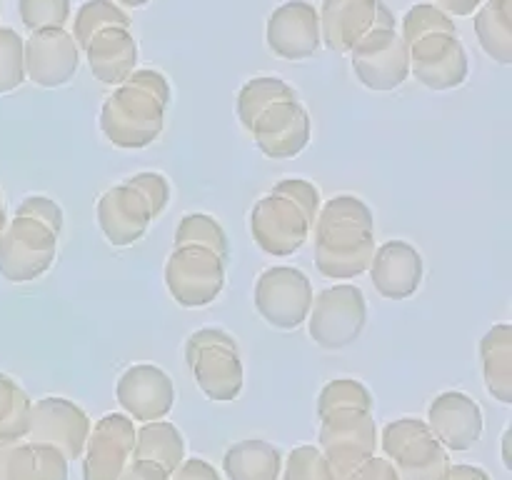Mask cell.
<instances>
[{
    "instance_id": "cell-1",
    "label": "cell",
    "mask_w": 512,
    "mask_h": 480,
    "mask_svg": "<svg viewBox=\"0 0 512 480\" xmlns=\"http://www.w3.org/2000/svg\"><path fill=\"white\" fill-rule=\"evenodd\" d=\"M315 265L330 280H350L370 268L375 253L373 210L358 195H335L315 218Z\"/></svg>"
},
{
    "instance_id": "cell-2",
    "label": "cell",
    "mask_w": 512,
    "mask_h": 480,
    "mask_svg": "<svg viewBox=\"0 0 512 480\" xmlns=\"http://www.w3.org/2000/svg\"><path fill=\"white\" fill-rule=\"evenodd\" d=\"M403 43L410 70L430 90L460 88L468 78V55L453 20L435 5H415L405 13Z\"/></svg>"
},
{
    "instance_id": "cell-3",
    "label": "cell",
    "mask_w": 512,
    "mask_h": 480,
    "mask_svg": "<svg viewBox=\"0 0 512 480\" xmlns=\"http://www.w3.org/2000/svg\"><path fill=\"white\" fill-rule=\"evenodd\" d=\"M170 85L158 70L130 73L105 100L100 110V130L118 148H145L163 133Z\"/></svg>"
},
{
    "instance_id": "cell-4",
    "label": "cell",
    "mask_w": 512,
    "mask_h": 480,
    "mask_svg": "<svg viewBox=\"0 0 512 480\" xmlns=\"http://www.w3.org/2000/svg\"><path fill=\"white\" fill-rule=\"evenodd\" d=\"M185 360L198 388L210 400L230 403L243 390V358L235 338L225 330H195L185 343Z\"/></svg>"
},
{
    "instance_id": "cell-5",
    "label": "cell",
    "mask_w": 512,
    "mask_h": 480,
    "mask_svg": "<svg viewBox=\"0 0 512 480\" xmlns=\"http://www.w3.org/2000/svg\"><path fill=\"white\" fill-rule=\"evenodd\" d=\"M380 445L400 480H443L453 465L448 450L420 418H398L385 425Z\"/></svg>"
},
{
    "instance_id": "cell-6",
    "label": "cell",
    "mask_w": 512,
    "mask_h": 480,
    "mask_svg": "<svg viewBox=\"0 0 512 480\" xmlns=\"http://www.w3.org/2000/svg\"><path fill=\"white\" fill-rule=\"evenodd\" d=\"M320 420L323 423L318 448L323 450L335 480H343L350 470L373 458L378 450V425L370 410L338 408L325 413Z\"/></svg>"
},
{
    "instance_id": "cell-7",
    "label": "cell",
    "mask_w": 512,
    "mask_h": 480,
    "mask_svg": "<svg viewBox=\"0 0 512 480\" xmlns=\"http://www.w3.org/2000/svg\"><path fill=\"white\" fill-rule=\"evenodd\" d=\"M310 338L325 350H343L360 338L368 323V303L358 285L340 283L320 290L308 313Z\"/></svg>"
},
{
    "instance_id": "cell-8",
    "label": "cell",
    "mask_w": 512,
    "mask_h": 480,
    "mask_svg": "<svg viewBox=\"0 0 512 480\" xmlns=\"http://www.w3.org/2000/svg\"><path fill=\"white\" fill-rule=\"evenodd\" d=\"M313 223L308 210L280 185L263 195L250 213V233L255 243L275 258L298 253L308 240Z\"/></svg>"
},
{
    "instance_id": "cell-9",
    "label": "cell",
    "mask_w": 512,
    "mask_h": 480,
    "mask_svg": "<svg viewBox=\"0 0 512 480\" xmlns=\"http://www.w3.org/2000/svg\"><path fill=\"white\" fill-rule=\"evenodd\" d=\"M58 253V233L35 218L15 215L0 233V275L10 283H28L48 273Z\"/></svg>"
},
{
    "instance_id": "cell-10",
    "label": "cell",
    "mask_w": 512,
    "mask_h": 480,
    "mask_svg": "<svg viewBox=\"0 0 512 480\" xmlns=\"http://www.w3.org/2000/svg\"><path fill=\"white\" fill-rule=\"evenodd\" d=\"M165 285L183 308H205L225 285V260L200 245H180L165 265Z\"/></svg>"
},
{
    "instance_id": "cell-11",
    "label": "cell",
    "mask_w": 512,
    "mask_h": 480,
    "mask_svg": "<svg viewBox=\"0 0 512 480\" xmlns=\"http://www.w3.org/2000/svg\"><path fill=\"white\" fill-rule=\"evenodd\" d=\"M253 303L265 323L280 330H295L308 320L313 305V285L308 275L290 265L263 270L255 283Z\"/></svg>"
},
{
    "instance_id": "cell-12",
    "label": "cell",
    "mask_w": 512,
    "mask_h": 480,
    "mask_svg": "<svg viewBox=\"0 0 512 480\" xmlns=\"http://www.w3.org/2000/svg\"><path fill=\"white\" fill-rule=\"evenodd\" d=\"M353 68L360 83L378 93L400 88L410 75L408 48L395 28H373L353 50Z\"/></svg>"
},
{
    "instance_id": "cell-13",
    "label": "cell",
    "mask_w": 512,
    "mask_h": 480,
    "mask_svg": "<svg viewBox=\"0 0 512 480\" xmlns=\"http://www.w3.org/2000/svg\"><path fill=\"white\" fill-rule=\"evenodd\" d=\"M90 425L93 423L80 405L60 395H48L35 400L30 408V430L25 440L53 445L68 460H78L83 455Z\"/></svg>"
},
{
    "instance_id": "cell-14",
    "label": "cell",
    "mask_w": 512,
    "mask_h": 480,
    "mask_svg": "<svg viewBox=\"0 0 512 480\" xmlns=\"http://www.w3.org/2000/svg\"><path fill=\"white\" fill-rule=\"evenodd\" d=\"M135 425L125 413H105L90 425L83 448V480H120L133 460Z\"/></svg>"
},
{
    "instance_id": "cell-15",
    "label": "cell",
    "mask_w": 512,
    "mask_h": 480,
    "mask_svg": "<svg viewBox=\"0 0 512 480\" xmlns=\"http://www.w3.org/2000/svg\"><path fill=\"white\" fill-rule=\"evenodd\" d=\"M320 40L330 50L350 53L373 28H395V18L378 0H323Z\"/></svg>"
},
{
    "instance_id": "cell-16",
    "label": "cell",
    "mask_w": 512,
    "mask_h": 480,
    "mask_svg": "<svg viewBox=\"0 0 512 480\" xmlns=\"http://www.w3.org/2000/svg\"><path fill=\"white\" fill-rule=\"evenodd\" d=\"M310 130L313 123L298 98L278 100L250 125L255 145L273 160L295 158L303 153L310 143Z\"/></svg>"
},
{
    "instance_id": "cell-17",
    "label": "cell",
    "mask_w": 512,
    "mask_h": 480,
    "mask_svg": "<svg viewBox=\"0 0 512 480\" xmlns=\"http://www.w3.org/2000/svg\"><path fill=\"white\" fill-rule=\"evenodd\" d=\"M115 398L125 415L140 423L163 420L175 405V385L163 368L150 363L130 365L115 385Z\"/></svg>"
},
{
    "instance_id": "cell-18",
    "label": "cell",
    "mask_w": 512,
    "mask_h": 480,
    "mask_svg": "<svg viewBox=\"0 0 512 480\" xmlns=\"http://www.w3.org/2000/svg\"><path fill=\"white\" fill-rule=\"evenodd\" d=\"M78 65V45L65 28L35 30L25 43V75L40 88L68 85L78 73Z\"/></svg>"
},
{
    "instance_id": "cell-19",
    "label": "cell",
    "mask_w": 512,
    "mask_h": 480,
    "mask_svg": "<svg viewBox=\"0 0 512 480\" xmlns=\"http://www.w3.org/2000/svg\"><path fill=\"white\" fill-rule=\"evenodd\" d=\"M425 423L448 453H465L483 435V410L470 395L445 390L430 403Z\"/></svg>"
},
{
    "instance_id": "cell-20",
    "label": "cell",
    "mask_w": 512,
    "mask_h": 480,
    "mask_svg": "<svg viewBox=\"0 0 512 480\" xmlns=\"http://www.w3.org/2000/svg\"><path fill=\"white\" fill-rule=\"evenodd\" d=\"M318 10L308 0H290L268 18V45L285 60L310 58L320 48Z\"/></svg>"
},
{
    "instance_id": "cell-21",
    "label": "cell",
    "mask_w": 512,
    "mask_h": 480,
    "mask_svg": "<svg viewBox=\"0 0 512 480\" xmlns=\"http://www.w3.org/2000/svg\"><path fill=\"white\" fill-rule=\"evenodd\" d=\"M155 220L145 195L130 180L110 188L98 203V225L110 245H133Z\"/></svg>"
},
{
    "instance_id": "cell-22",
    "label": "cell",
    "mask_w": 512,
    "mask_h": 480,
    "mask_svg": "<svg viewBox=\"0 0 512 480\" xmlns=\"http://www.w3.org/2000/svg\"><path fill=\"white\" fill-rule=\"evenodd\" d=\"M370 275L373 285L383 298L405 300L418 293L423 285V255L415 245L405 240H388L380 245L370 260Z\"/></svg>"
},
{
    "instance_id": "cell-23",
    "label": "cell",
    "mask_w": 512,
    "mask_h": 480,
    "mask_svg": "<svg viewBox=\"0 0 512 480\" xmlns=\"http://www.w3.org/2000/svg\"><path fill=\"white\" fill-rule=\"evenodd\" d=\"M90 70L95 78L105 85H120L135 68L138 60V45L125 25H108L90 35L85 43Z\"/></svg>"
},
{
    "instance_id": "cell-24",
    "label": "cell",
    "mask_w": 512,
    "mask_h": 480,
    "mask_svg": "<svg viewBox=\"0 0 512 480\" xmlns=\"http://www.w3.org/2000/svg\"><path fill=\"white\" fill-rule=\"evenodd\" d=\"M5 480H68V458L53 445L15 440L5 463Z\"/></svg>"
},
{
    "instance_id": "cell-25",
    "label": "cell",
    "mask_w": 512,
    "mask_h": 480,
    "mask_svg": "<svg viewBox=\"0 0 512 480\" xmlns=\"http://www.w3.org/2000/svg\"><path fill=\"white\" fill-rule=\"evenodd\" d=\"M223 470L228 480H278L283 455L268 440H240L225 450Z\"/></svg>"
},
{
    "instance_id": "cell-26",
    "label": "cell",
    "mask_w": 512,
    "mask_h": 480,
    "mask_svg": "<svg viewBox=\"0 0 512 480\" xmlns=\"http://www.w3.org/2000/svg\"><path fill=\"white\" fill-rule=\"evenodd\" d=\"M485 388L503 405L512 403V328L500 323L480 340Z\"/></svg>"
},
{
    "instance_id": "cell-27",
    "label": "cell",
    "mask_w": 512,
    "mask_h": 480,
    "mask_svg": "<svg viewBox=\"0 0 512 480\" xmlns=\"http://www.w3.org/2000/svg\"><path fill=\"white\" fill-rule=\"evenodd\" d=\"M133 460H145L173 475L185 460V438L168 420H150L135 430Z\"/></svg>"
},
{
    "instance_id": "cell-28",
    "label": "cell",
    "mask_w": 512,
    "mask_h": 480,
    "mask_svg": "<svg viewBox=\"0 0 512 480\" xmlns=\"http://www.w3.org/2000/svg\"><path fill=\"white\" fill-rule=\"evenodd\" d=\"M475 33L485 53L500 65L512 63V10L510 0H490L475 15Z\"/></svg>"
},
{
    "instance_id": "cell-29",
    "label": "cell",
    "mask_w": 512,
    "mask_h": 480,
    "mask_svg": "<svg viewBox=\"0 0 512 480\" xmlns=\"http://www.w3.org/2000/svg\"><path fill=\"white\" fill-rule=\"evenodd\" d=\"M33 400L10 375L0 373V443L28 438Z\"/></svg>"
},
{
    "instance_id": "cell-30",
    "label": "cell",
    "mask_w": 512,
    "mask_h": 480,
    "mask_svg": "<svg viewBox=\"0 0 512 480\" xmlns=\"http://www.w3.org/2000/svg\"><path fill=\"white\" fill-rule=\"evenodd\" d=\"M298 98L295 90L288 83H283L280 78H253L250 83L243 85L238 95V118L245 125V130H250V125L258 120V115L263 110H268L270 105L278 103V100Z\"/></svg>"
},
{
    "instance_id": "cell-31",
    "label": "cell",
    "mask_w": 512,
    "mask_h": 480,
    "mask_svg": "<svg viewBox=\"0 0 512 480\" xmlns=\"http://www.w3.org/2000/svg\"><path fill=\"white\" fill-rule=\"evenodd\" d=\"M180 245H200V248H208L220 255L225 263L230 260V245L223 225L205 213H190L180 220L178 230H175V248Z\"/></svg>"
},
{
    "instance_id": "cell-32",
    "label": "cell",
    "mask_w": 512,
    "mask_h": 480,
    "mask_svg": "<svg viewBox=\"0 0 512 480\" xmlns=\"http://www.w3.org/2000/svg\"><path fill=\"white\" fill-rule=\"evenodd\" d=\"M108 25H125V28H130V20L128 15H125L118 5L110 3V0H90V3H85L83 8L78 10V15H75V25L70 35L78 40L80 48H85L90 35L108 28Z\"/></svg>"
},
{
    "instance_id": "cell-33",
    "label": "cell",
    "mask_w": 512,
    "mask_h": 480,
    "mask_svg": "<svg viewBox=\"0 0 512 480\" xmlns=\"http://www.w3.org/2000/svg\"><path fill=\"white\" fill-rule=\"evenodd\" d=\"M338 408H360V410H370L373 413L375 408V398L368 388H365L360 380L353 378H338L333 383H328L323 388L318 398V415L323 418L325 413Z\"/></svg>"
},
{
    "instance_id": "cell-34",
    "label": "cell",
    "mask_w": 512,
    "mask_h": 480,
    "mask_svg": "<svg viewBox=\"0 0 512 480\" xmlns=\"http://www.w3.org/2000/svg\"><path fill=\"white\" fill-rule=\"evenodd\" d=\"M25 80V43L13 28H0V95L13 93Z\"/></svg>"
},
{
    "instance_id": "cell-35",
    "label": "cell",
    "mask_w": 512,
    "mask_h": 480,
    "mask_svg": "<svg viewBox=\"0 0 512 480\" xmlns=\"http://www.w3.org/2000/svg\"><path fill=\"white\" fill-rule=\"evenodd\" d=\"M280 473H283V480H335L318 445H298L290 450Z\"/></svg>"
},
{
    "instance_id": "cell-36",
    "label": "cell",
    "mask_w": 512,
    "mask_h": 480,
    "mask_svg": "<svg viewBox=\"0 0 512 480\" xmlns=\"http://www.w3.org/2000/svg\"><path fill=\"white\" fill-rule=\"evenodd\" d=\"M20 18L30 33L65 28L70 18V0H20Z\"/></svg>"
},
{
    "instance_id": "cell-37",
    "label": "cell",
    "mask_w": 512,
    "mask_h": 480,
    "mask_svg": "<svg viewBox=\"0 0 512 480\" xmlns=\"http://www.w3.org/2000/svg\"><path fill=\"white\" fill-rule=\"evenodd\" d=\"M15 215L40 220V223L48 225L58 235L63 230V208L53 198H45V195H28V198H23V203L15 208Z\"/></svg>"
},
{
    "instance_id": "cell-38",
    "label": "cell",
    "mask_w": 512,
    "mask_h": 480,
    "mask_svg": "<svg viewBox=\"0 0 512 480\" xmlns=\"http://www.w3.org/2000/svg\"><path fill=\"white\" fill-rule=\"evenodd\" d=\"M128 180L135 185V188L140 190V193L145 195V200H148L150 208H153L155 218H158V215L163 213L165 205H168V200H170V185H168V180H165V175H160V173H138V175H133V178H128Z\"/></svg>"
},
{
    "instance_id": "cell-39",
    "label": "cell",
    "mask_w": 512,
    "mask_h": 480,
    "mask_svg": "<svg viewBox=\"0 0 512 480\" xmlns=\"http://www.w3.org/2000/svg\"><path fill=\"white\" fill-rule=\"evenodd\" d=\"M343 480H400V475L388 458H375L373 455V458L363 460L355 470H350Z\"/></svg>"
},
{
    "instance_id": "cell-40",
    "label": "cell",
    "mask_w": 512,
    "mask_h": 480,
    "mask_svg": "<svg viewBox=\"0 0 512 480\" xmlns=\"http://www.w3.org/2000/svg\"><path fill=\"white\" fill-rule=\"evenodd\" d=\"M173 480H223L218 470L205 458H188L178 465Z\"/></svg>"
},
{
    "instance_id": "cell-41",
    "label": "cell",
    "mask_w": 512,
    "mask_h": 480,
    "mask_svg": "<svg viewBox=\"0 0 512 480\" xmlns=\"http://www.w3.org/2000/svg\"><path fill=\"white\" fill-rule=\"evenodd\" d=\"M120 480H170V475L153 463H145V460H130V465L123 470Z\"/></svg>"
},
{
    "instance_id": "cell-42",
    "label": "cell",
    "mask_w": 512,
    "mask_h": 480,
    "mask_svg": "<svg viewBox=\"0 0 512 480\" xmlns=\"http://www.w3.org/2000/svg\"><path fill=\"white\" fill-rule=\"evenodd\" d=\"M443 480H490V475L485 473L483 468H478V465L458 463V465H450V470L445 473Z\"/></svg>"
},
{
    "instance_id": "cell-43",
    "label": "cell",
    "mask_w": 512,
    "mask_h": 480,
    "mask_svg": "<svg viewBox=\"0 0 512 480\" xmlns=\"http://www.w3.org/2000/svg\"><path fill=\"white\" fill-rule=\"evenodd\" d=\"M440 5V10L453 15H473V10L478 8L483 0H435Z\"/></svg>"
},
{
    "instance_id": "cell-44",
    "label": "cell",
    "mask_w": 512,
    "mask_h": 480,
    "mask_svg": "<svg viewBox=\"0 0 512 480\" xmlns=\"http://www.w3.org/2000/svg\"><path fill=\"white\" fill-rule=\"evenodd\" d=\"M503 465L505 468H512V458H510V428L503 433Z\"/></svg>"
},
{
    "instance_id": "cell-45",
    "label": "cell",
    "mask_w": 512,
    "mask_h": 480,
    "mask_svg": "<svg viewBox=\"0 0 512 480\" xmlns=\"http://www.w3.org/2000/svg\"><path fill=\"white\" fill-rule=\"evenodd\" d=\"M13 443H0V480H5V463H8V453Z\"/></svg>"
},
{
    "instance_id": "cell-46",
    "label": "cell",
    "mask_w": 512,
    "mask_h": 480,
    "mask_svg": "<svg viewBox=\"0 0 512 480\" xmlns=\"http://www.w3.org/2000/svg\"><path fill=\"white\" fill-rule=\"evenodd\" d=\"M118 3L130 5V8H145V5H148L150 0H118Z\"/></svg>"
},
{
    "instance_id": "cell-47",
    "label": "cell",
    "mask_w": 512,
    "mask_h": 480,
    "mask_svg": "<svg viewBox=\"0 0 512 480\" xmlns=\"http://www.w3.org/2000/svg\"><path fill=\"white\" fill-rule=\"evenodd\" d=\"M5 223H8V218H5V203H3V193H0V233H3Z\"/></svg>"
}]
</instances>
